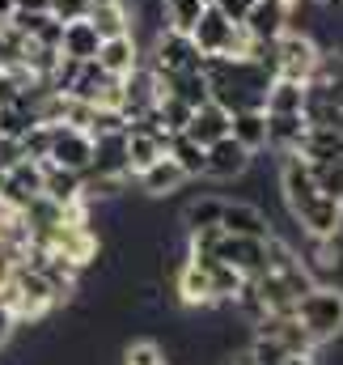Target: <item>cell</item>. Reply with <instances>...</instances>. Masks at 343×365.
Masks as SVG:
<instances>
[{
  "label": "cell",
  "mask_w": 343,
  "mask_h": 365,
  "mask_svg": "<svg viewBox=\"0 0 343 365\" xmlns=\"http://www.w3.org/2000/svg\"><path fill=\"white\" fill-rule=\"evenodd\" d=\"M280 191H284L292 221L305 230V238H339L343 234V204L318 191L314 170L301 153H280Z\"/></svg>",
  "instance_id": "6da1fadb"
},
{
  "label": "cell",
  "mask_w": 343,
  "mask_h": 365,
  "mask_svg": "<svg viewBox=\"0 0 343 365\" xmlns=\"http://www.w3.org/2000/svg\"><path fill=\"white\" fill-rule=\"evenodd\" d=\"M204 77H208V98L225 106L229 115L263 106L267 86H271V73L258 56H212L204 60Z\"/></svg>",
  "instance_id": "7a4b0ae2"
},
{
  "label": "cell",
  "mask_w": 343,
  "mask_h": 365,
  "mask_svg": "<svg viewBox=\"0 0 343 365\" xmlns=\"http://www.w3.org/2000/svg\"><path fill=\"white\" fill-rule=\"evenodd\" d=\"M191 43L199 47L204 60H212V56H258L263 51L250 38V30L242 21H233L221 4H204L199 21L191 26Z\"/></svg>",
  "instance_id": "3957f363"
},
{
  "label": "cell",
  "mask_w": 343,
  "mask_h": 365,
  "mask_svg": "<svg viewBox=\"0 0 343 365\" xmlns=\"http://www.w3.org/2000/svg\"><path fill=\"white\" fill-rule=\"evenodd\" d=\"M258 60L267 64L271 77H284V81H301V86H310V77L318 73L322 47H318L305 30H292V26H288L284 34H275L271 43H263Z\"/></svg>",
  "instance_id": "277c9868"
},
{
  "label": "cell",
  "mask_w": 343,
  "mask_h": 365,
  "mask_svg": "<svg viewBox=\"0 0 343 365\" xmlns=\"http://www.w3.org/2000/svg\"><path fill=\"white\" fill-rule=\"evenodd\" d=\"M292 319L305 327V336L322 349L343 336V289L339 284H314L297 297Z\"/></svg>",
  "instance_id": "5b68a950"
},
{
  "label": "cell",
  "mask_w": 343,
  "mask_h": 365,
  "mask_svg": "<svg viewBox=\"0 0 343 365\" xmlns=\"http://www.w3.org/2000/svg\"><path fill=\"white\" fill-rule=\"evenodd\" d=\"M47 162L60 166V170H73V175H89V166H93V136L85 128H73V123H51Z\"/></svg>",
  "instance_id": "8992f818"
},
{
  "label": "cell",
  "mask_w": 343,
  "mask_h": 365,
  "mask_svg": "<svg viewBox=\"0 0 343 365\" xmlns=\"http://www.w3.org/2000/svg\"><path fill=\"white\" fill-rule=\"evenodd\" d=\"M38 195H43V162H34V158L13 162L9 175H4V187H0V208L4 212H26Z\"/></svg>",
  "instance_id": "52a82bcc"
},
{
  "label": "cell",
  "mask_w": 343,
  "mask_h": 365,
  "mask_svg": "<svg viewBox=\"0 0 343 365\" xmlns=\"http://www.w3.org/2000/svg\"><path fill=\"white\" fill-rule=\"evenodd\" d=\"M166 132L162 128H153L149 119H136V123H127V132H123V153H127V175H140V170H149L157 158H166Z\"/></svg>",
  "instance_id": "ba28073f"
},
{
  "label": "cell",
  "mask_w": 343,
  "mask_h": 365,
  "mask_svg": "<svg viewBox=\"0 0 343 365\" xmlns=\"http://www.w3.org/2000/svg\"><path fill=\"white\" fill-rule=\"evenodd\" d=\"M153 73H191V68H204V56L199 47L191 43V34L182 30H162L157 43H153Z\"/></svg>",
  "instance_id": "9c48e42d"
},
{
  "label": "cell",
  "mask_w": 343,
  "mask_h": 365,
  "mask_svg": "<svg viewBox=\"0 0 343 365\" xmlns=\"http://www.w3.org/2000/svg\"><path fill=\"white\" fill-rule=\"evenodd\" d=\"M221 264H229L233 272H242L246 280H255L258 272H267V238H242V234H221L216 255Z\"/></svg>",
  "instance_id": "30bf717a"
},
{
  "label": "cell",
  "mask_w": 343,
  "mask_h": 365,
  "mask_svg": "<svg viewBox=\"0 0 343 365\" xmlns=\"http://www.w3.org/2000/svg\"><path fill=\"white\" fill-rule=\"evenodd\" d=\"M250 158L233 136H221L212 145H204V179H216V182H229V179H242L250 170Z\"/></svg>",
  "instance_id": "8fae6325"
},
{
  "label": "cell",
  "mask_w": 343,
  "mask_h": 365,
  "mask_svg": "<svg viewBox=\"0 0 343 365\" xmlns=\"http://www.w3.org/2000/svg\"><path fill=\"white\" fill-rule=\"evenodd\" d=\"M292 4H297V0H255V4L246 9L242 26L250 30V38L263 47V43H271L275 34H284V30L292 26Z\"/></svg>",
  "instance_id": "7c38bea8"
},
{
  "label": "cell",
  "mask_w": 343,
  "mask_h": 365,
  "mask_svg": "<svg viewBox=\"0 0 343 365\" xmlns=\"http://www.w3.org/2000/svg\"><path fill=\"white\" fill-rule=\"evenodd\" d=\"M221 230L225 234H242V238H271V217L258 208V204H246V200H225L221 208Z\"/></svg>",
  "instance_id": "4fadbf2b"
},
{
  "label": "cell",
  "mask_w": 343,
  "mask_h": 365,
  "mask_svg": "<svg viewBox=\"0 0 343 365\" xmlns=\"http://www.w3.org/2000/svg\"><path fill=\"white\" fill-rule=\"evenodd\" d=\"M97 68L106 73V77H132L136 68H140V43H136V34H115V38H102V47H97Z\"/></svg>",
  "instance_id": "5bb4252c"
},
{
  "label": "cell",
  "mask_w": 343,
  "mask_h": 365,
  "mask_svg": "<svg viewBox=\"0 0 343 365\" xmlns=\"http://www.w3.org/2000/svg\"><path fill=\"white\" fill-rule=\"evenodd\" d=\"M174 293H178V302H182L186 310H208V306H216L212 284H208V268L195 264V259H182V268L174 272Z\"/></svg>",
  "instance_id": "9a60e30c"
},
{
  "label": "cell",
  "mask_w": 343,
  "mask_h": 365,
  "mask_svg": "<svg viewBox=\"0 0 343 365\" xmlns=\"http://www.w3.org/2000/svg\"><path fill=\"white\" fill-rule=\"evenodd\" d=\"M195 145H212V140H221V136H229V110L225 106H216L212 98L208 102H199L195 110H191V119H186V128H182Z\"/></svg>",
  "instance_id": "2e32d148"
},
{
  "label": "cell",
  "mask_w": 343,
  "mask_h": 365,
  "mask_svg": "<svg viewBox=\"0 0 343 365\" xmlns=\"http://www.w3.org/2000/svg\"><path fill=\"white\" fill-rule=\"evenodd\" d=\"M229 136H233V140H238L246 153L267 149V110H263V106L233 110V115H229Z\"/></svg>",
  "instance_id": "e0dca14e"
},
{
  "label": "cell",
  "mask_w": 343,
  "mask_h": 365,
  "mask_svg": "<svg viewBox=\"0 0 343 365\" xmlns=\"http://www.w3.org/2000/svg\"><path fill=\"white\" fill-rule=\"evenodd\" d=\"M97 47H102V38L89 26V17L64 21V30H60V56H68V60H93Z\"/></svg>",
  "instance_id": "ac0fdd59"
},
{
  "label": "cell",
  "mask_w": 343,
  "mask_h": 365,
  "mask_svg": "<svg viewBox=\"0 0 343 365\" xmlns=\"http://www.w3.org/2000/svg\"><path fill=\"white\" fill-rule=\"evenodd\" d=\"M301 136H305V110L267 115V149H275V153H297Z\"/></svg>",
  "instance_id": "d6986e66"
},
{
  "label": "cell",
  "mask_w": 343,
  "mask_h": 365,
  "mask_svg": "<svg viewBox=\"0 0 343 365\" xmlns=\"http://www.w3.org/2000/svg\"><path fill=\"white\" fill-rule=\"evenodd\" d=\"M136 179H140V187H144V195L162 200V195H174V191L186 182V175L178 170V162H174V158H157V162H153L149 170H140Z\"/></svg>",
  "instance_id": "ffe728a7"
},
{
  "label": "cell",
  "mask_w": 343,
  "mask_h": 365,
  "mask_svg": "<svg viewBox=\"0 0 343 365\" xmlns=\"http://www.w3.org/2000/svg\"><path fill=\"white\" fill-rule=\"evenodd\" d=\"M89 26L97 30V38H115V34H132V13L123 0H110V4H89Z\"/></svg>",
  "instance_id": "44dd1931"
},
{
  "label": "cell",
  "mask_w": 343,
  "mask_h": 365,
  "mask_svg": "<svg viewBox=\"0 0 343 365\" xmlns=\"http://www.w3.org/2000/svg\"><path fill=\"white\" fill-rule=\"evenodd\" d=\"M263 110H267V115H292V110H305V86H301V81L271 77L267 98H263Z\"/></svg>",
  "instance_id": "7402d4cb"
},
{
  "label": "cell",
  "mask_w": 343,
  "mask_h": 365,
  "mask_svg": "<svg viewBox=\"0 0 343 365\" xmlns=\"http://www.w3.org/2000/svg\"><path fill=\"white\" fill-rule=\"evenodd\" d=\"M166 158L178 162V170H182L186 179H199V175H204V145H195L186 132H174L170 140H166Z\"/></svg>",
  "instance_id": "603a6c76"
},
{
  "label": "cell",
  "mask_w": 343,
  "mask_h": 365,
  "mask_svg": "<svg viewBox=\"0 0 343 365\" xmlns=\"http://www.w3.org/2000/svg\"><path fill=\"white\" fill-rule=\"evenodd\" d=\"M195 264H199V259H195ZM204 268H208V284H212V297H216V302H233V297L242 293L246 276L233 272L229 264H221V259H208Z\"/></svg>",
  "instance_id": "cb8c5ba5"
},
{
  "label": "cell",
  "mask_w": 343,
  "mask_h": 365,
  "mask_svg": "<svg viewBox=\"0 0 343 365\" xmlns=\"http://www.w3.org/2000/svg\"><path fill=\"white\" fill-rule=\"evenodd\" d=\"M246 357L255 365H301V361H314V357H292L280 340H271V336H258L250 340V349H246Z\"/></svg>",
  "instance_id": "d4e9b609"
},
{
  "label": "cell",
  "mask_w": 343,
  "mask_h": 365,
  "mask_svg": "<svg viewBox=\"0 0 343 365\" xmlns=\"http://www.w3.org/2000/svg\"><path fill=\"white\" fill-rule=\"evenodd\" d=\"M221 208H225V200H221V195H199V200H191V204L182 208L186 234H191V230H208V225H221Z\"/></svg>",
  "instance_id": "484cf974"
},
{
  "label": "cell",
  "mask_w": 343,
  "mask_h": 365,
  "mask_svg": "<svg viewBox=\"0 0 343 365\" xmlns=\"http://www.w3.org/2000/svg\"><path fill=\"white\" fill-rule=\"evenodd\" d=\"M199 13H204V0H162L166 30H182V34H191V26L199 21Z\"/></svg>",
  "instance_id": "4316f807"
},
{
  "label": "cell",
  "mask_w": 343,
  "mask_h": 365,
  "mask_svg": "<svg viewBox=\"0 0 343 365\" xmlns=\"http://www.w3.org/2000/svg\"><path fill=\"white\" fill-rule=\"evenodd\" d=\"M310 170H314L318 191L343 204V158H331V162H310Z\"/></svg>",
  "instance_id": "83f0119b"
},
{
  "label": "cell",
  "mask_w": 343,
  "mask_h": 365,
  "mask_svg": "<svg viewBox=\"0 0 343 365\" xmlns=\"http://www.w3.org/2000/svg\"><path fill=\"white\" fill-rule=\"evenodd\" d=\"M123 365H170L157 340H136L123 349Z\"/></svg>",
  "instance_id": "f1b7e54d"
},
{
  "label": "cell",
  "mask_w": 343,
  "mask_h": 365,
  "mask_svg": "<svg viewBox=\"0 0 343 365\" xmlns=\"http://www.w3.org/2000/svg\"><path fill=\"white\" fill-rule=\"evenodd\" d=\"M89 4L85 0H51V17L56 21H77V17H85Z\"/></svg>",
  "instance_id": "f546056e"
},
{
  "label": "cell",
  "mask_w": 343,
  "mask_h": 365,
  "mask_svg": "<svg viewBox=\"0 0 343 365\" xmlns=\"http://www.w3.org/2000/svg\"><path fill=\"white\" fill-rule=\"evenodd\" d=\"M13 268H17V255H13L9 247H0V293H4V284H9Z\"/></svg>",
  "instance_id": "4dcf8cb0"
},
{
  "label": "cell",
  "mask_w": 343,
  "mask_h": 365,
  "mask_svg": "<svg viewBox=\"0 0 343 365\" xmlns=\"http://www.w3.org/2000/svg\"><path fill=\"white\" fill-rule=\"evenodd\" d=\"M13 13H51V0H13Z\"/></svg>",
  "instance_id": "1f68e13d"
},
{
  "label": "cell",
  "mask_w": 343,
  "mask_h": 365,
  "mask_svg": "<svg viewBox=\"0 0 343 365\" xmlns=\"http://www.w3.org/2000/svg\"><path fill=\"white\" fill-rule=\"evenodd\" d=\"M216 4H221V9H225L233 21H242V17H246V9H250L255 0H216Z\"/></svg>",
  "instance_id": "d6a6232c"
},
{
  "label": "cell",
  "mask_w": 343,
  "mask_h": 365,
  "mask_svg": "<svg viewBox=\"0 0 343 365\" xmlns=\"http://www.w3.org/2000/svg\"><path fill=\"white\" fill-rule=\"evenodd\" d=\"M13 327H17V323H13V314H9V310L0 306V349L9 344V336H13Z\"/></svg>",
  "instance_id": "836d02e7"
},
{
  "label": "cell",
  "mask_w": 343,
  "mask_h": 365,
  "mask_svg": "<svg viewBox=\"0 0 343 365\" xmlns=\"http://www.w3.org/2000/svg\"><path fill=\"white\" fill-rule=\"evenodd\" d=\"M9 17H13V0H0V26H4Z\"/></svg>",
  "instance_id": "e575fe53"
},
{
  "label": "cell",
  "mask_w": 343,
  "mask_h": 365,
  "mask_svg": "<svg viewBox=\"0 0 343 365\" xmlns=\"http://www.w3.org/2000/svg\"><path fill=\"white\" fill-rule=\"evenodd\" d=\"M314 4H318V9H327V4H339V0H314Z\"/></svg>",
  "instance_id": "d590c367"
},
{
  "label": "cell",
  "mask_w": 343,
  "mask_h": 365,
  "mask_svg": "<svg viewBox=\"0 0 343 365\" xmlns=\"http://www.w3.org/2000/svg\"><path fill=\"white\" fill-rule=\"evenodd\" d=\"M335 128H339V136H343V110H339V119H335Z\"/></svg>",
  "instance_id": "8d00e7d4"
},
{
  "label": "cell",
  "mask_w": 343,
  "mask_h": 365,
  "mask_svg": "<svg viewBox=\"0 0 343 365\" xmlns=\"http://www.w3.org/2000/svg\"><path fill=\"white\" fill-rule=\"evenodd\" d=\"M233 365H255V361H250V357H242V361H233Z\"/></svg>",
  "instance_id": "74e56055"
},
{
  "label": "cell",
  "mask_w": 343,
  "mask_h": 365,
  "mask_svg": "<svg viewBox=\"0 0 343 365\" xmlns=\"http://www.w3.org/2000/svg\"><path fill=\"white\" fill-rule=\"evenodd\" d=\"M85 4H110V0H85Z\"/></svg>",
  "instance_id": "f35d334b"
},
{
  "label": "cell",
  "mask_w": 343,
  "mask_h": 365,
  "mask_svg": "<svg viewBox=\"0 0 343 365\" xmlns=\"http://www.w3.org/2000/svg\"><path fill=\"white\" fill-rule=\"evenodd\" d=\"M301 365H314V361H301Z\"/></svg>",
  "instance_id": "ab89813d"
},
{
  "label": "cell",
  "mask_w": 343,
  "mask_h": 365,
  "mask_svg": "<svg viewBox=\"0 0 343 365\" xmlns=\"http://www.w3.org/2000/svg\"><path fill=\"white\" fill-rule=\"evenodd\" d=\"M339 4H343V0H339Z\"/></svg>",
  "instance_id": "60d3db41"
}]
</instances>
